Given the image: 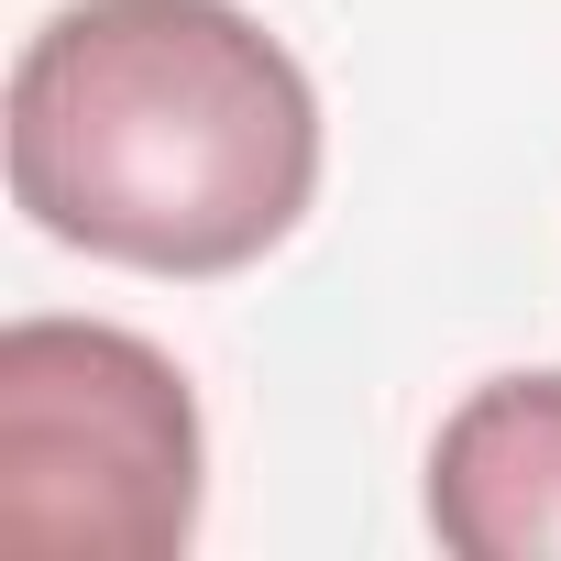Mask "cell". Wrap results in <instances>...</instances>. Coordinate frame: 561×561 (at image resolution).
Segmentation results:
<instances>
[{
    "instance_id": "cell-1",
    "label": "cell",
    "mask_w": 561,
    "mask_h": 561,
    "mask_svg": "<svg viewBox=\"0 0 561 561\" xmlns=\"http://www.w3.org/2000/svg\"><path fill=\"white\" fill-rule=\"evenodd\" d=\"M309 187V67L242 0H67L12 67V198L100 264L242 275Z\"/></svg>"
},
{
    "instance_id": "cell-2",
    "label": "cell",
    "mask_w": 561,
    "mask_h": 561,
    "mask_svg": "<svg viewBox=\"0 0 561 561\" xmlns=\"http://www.w3.org/2000/svg\"><path fill=\"white\" fill-rule=\"evenodd\" d=\"M198 539V397L111 320L0 331V550L176 561Z\"/></svg>"
},
{
    "instance_id": "cell-3",
    "label": "cell",
    "mask_w": 561,
    "mask_h": 561,
    "mask_svg": "<svg viewBox=\"0 0 561 561\" xmlns=\"http://www.w3.org/2000/svg\"><path fill=\"white\" fill-rule=\"evenodd\" d=\"M430 528L462 561H561V375H495L440 419Z\"/></svg>"
}]
</instances>
